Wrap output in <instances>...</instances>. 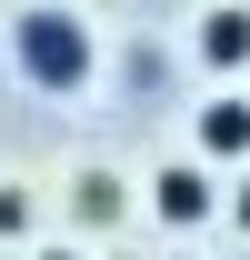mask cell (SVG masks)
Returning <instances> with one entry per match:
<instances>
[{
    "label": "cell",
    "mask_w": 250,
    "mask_h": 260,
    "mask_svg": "<svg viewBox=\"0 0 250 260\" xmlns=\"http://www.w3.org/2000/svg\"><path fill=\"white\" fill-rule=\"evenodd\" d=\"M190 140H200V170H210V160H250V100H240V90L200 100V120H190Z\"/></svg>",
    "instance_id": "obj_3"
},
{
    "label": "cell",
    "mask_w": 250,
    "mask_h": 260,
    "mask_svg": "<svg viewBox=\"0 0 250 260\" xmlns=\"http://www.w3.org/2000/svg\"><path fill=\"white\" fill-rule=\"evenodd\" d=\"M110 210H120V190H110V180L90 170V180H80V220H110Z\"/></svg>",
    "instance_id": "obj_5"
},
{
    "label": "cell",
    "mask_w": 250,
    "mask_h": 260,
    "mask_svg": "<svg viewBox=\"0 0 250 260\" xmlns=\"http://www.w3.org/2000/svg\"><path fill=\"white\" fill-rule=\"evenodd\" d=\"M230 220H240V230H250V180H240V190H230Z\"/></svg>",
    "instance_id": "obj_7"
},
{
    "label": "cell",
    "mask_w": 250,
    "mask_h": 260,
    "mask_svg": "<svg viewBox=\"0 0 250 260\" xmlns=\"http://www.w3.org/2000/svg\"><path fill=\"white\" fill-rule=\"evenodd\" d=\"M190 50H200L210 70H250V0H210L200 30H190Z\"/></svg>",
    "instance_id": "obj_4"
},
{
    "label": "cell",
    "mask_w": 250,
    "mask_h": 260,
    "mask_svg": "<svg viewBox=\"0 0 250 260\" xmlns=\"http://www.w3.org/2000/svg\"><path fill=\"white\" fill-rule=\"evenodd\" d=\"M40 260H80V250H40Z\"/></svg>",
    "instance_id": "obj_8"
},
{
    "label": "cell",
    "mask_w": 250,
    "mask_h": 260,
    "mask_svg": "<svg viewBox=\"0 0 250 260\" xmlns=\"http://www.w3.org/2000/svg\"><path fill=\"white\" fill-rule=\"evenodd\" d=\"M150 210H160L170 230H200V220L220 210V180H210L200 160H170V170H150Z\"/></svg>",
    "instance_id": "obj_2"
},
{
    "label": "cell",
    "mask_w": 250,
    "mask_h": 260,
    "mask_svg": "<svg viewBox=\"0 0 250 260\" xmlns=\"http://www.w3.org/2000/svg\"><path fill=\"white\" fill-rule=\"evenodd\" d=\"M10 60H20V80H40V90H80L100 70V40L80 10H60V0H30L20 20H10Z\"/></svg>",
    "instance_id": "obj_1"
},
{
    "label": "cell",
    "mask_w": 250,
    "mask_h": 260,
    "mask_svg": "<svg viewBox=\"0 0 250 260\" xmlns=\"http://www.w3.org/2000/svg\"><path fill=\"white\" fill-rule=\"evenodd\" d=\"M30 230V190H0V240H20Z\"/></svg>",
    "instance_id": "obj_6"
}]
</instances>
